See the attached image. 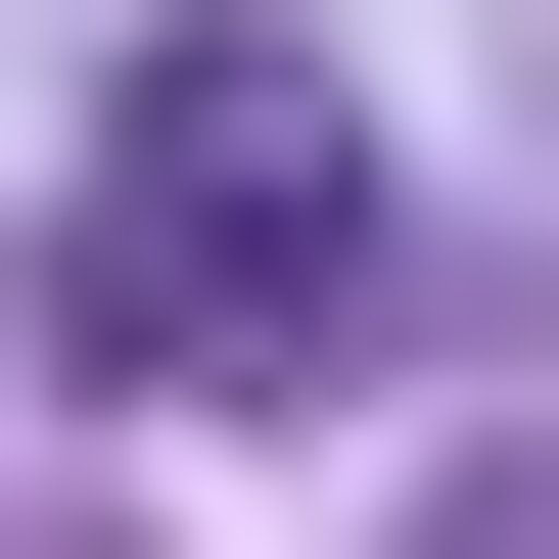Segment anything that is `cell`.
<instances>
[{"label":"cell","instance_id":"1","mask_svg":"<svg viewBox=\"0 0 559 559\" xmlns=\"http://www.w3.org/2000/svg\"><path fill=\"white\" fill-rule=\"evenodd\" d=\"M326 326H373V94H326L280 0H187V47L94 94V373H187V419H280Z\"/></svg>","mask_w":559,"mask_h":559},{"label":"cell","instance_id":"2","mask_svg":"<svg viewBox=\"0 0 559 559\" xmlns=\"http://www.w3.org/2000/svg\"><path fill=\"white\" fill-rule=\"evenodd\" d=\"M466 559H559V466H466Z\"/></svg>","mask_w":559,"mask_h":559}]
</instances>
